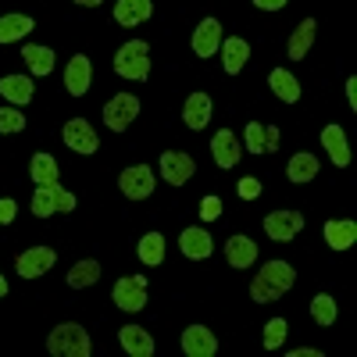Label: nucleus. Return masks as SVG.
<instances>
[{
  "label": "nucleus",
  "instance_id": "17",
  "mask_svg": "<svg viewBox=\"0 0 357 357\" xmlns=\"http://www.w3.org/2000/svg\"><path fill=\"white\" fill-rule=\"evenodd\" d=\"M225 257L232 268H250L261 254H257V243L250 240V236H229L225 240Z\"/></svg>",
  "mask_w": 357,
  "mask_h": 357
},
{
  "label": "nucleus",
  "instance_id": "44",
  "mask_svg": "<svg viewBox=\"0 0 357 357\" xmlns=\"http://www.w3.org/2000/svg\"><path fill=\"white\" fill-rule=\"evenodd\" d=\"M75 4H82V8H97L100 0H75Z\"/></svg>",
  "mask_w": 357,
  "mask_h": 357
},
{
  "label": "nucleus",
  "instance_id": "39",
  "mask_svg": "<svg viewBox=\"0 0 357 357\" xmlns=\"http://www.w3.org/2000/svg\"><path fill=\"white\" fill-rule=\"evenodd\" d=\"M15 215H18V204L11 197H0V225H11Z\"/></svg>",
  "mask_w": 357,
  "mask_h": 357
},
{
  "label": "nucleus",
  "instance_id": "10",
  "mask_svg": "<svg viewBox=\"0 0 357 357\" xmlns=\"http://www.w3.org/2000/svg\"><path fill=\"white\" fill-rule=\"evenodd\" d=\"M54 261H57V254L50 250V247H29L25 254H18V275L22 279H40L43 272H50L54 268Z\"/></svg>",
  "mask_w": 357,
  "mask_h": 357
},
{
  "label": "nucleus",
  "instance_id": "30",
  "mask_svg": "<svg viewBox=\"0 0 357 357\" xmlns=\"http://www.w3.org/2000/svg\"><path fill=\"white\" fill-rule=\"evenodd\" d=\"M268 86H272L275 97L286 100V104H296V100H301V82H296L286 68H275L272 75H268Z\"/></svg>",
  "mask_w": 357,
  "mask_h": 357
},
{
  "label": "nucleus",
  "instance_id": "38",
  "mask_svg": "<svg viewBox=\"0 0 357 357\" xmlns=\"http://www.w3.org/2000/svg\"><path fill=\"white\" fill-rule=\"evenodd\" d=\"M236 190H240V197H243V200H257V197H261V183H257L254 175L240 178V186H236Z\"/></svg>",
  "mask_w": 357,
  "mask_h": 357
},
{
  "label": "nucleus",
  "instance_id": "4",
  "mask_svg": "<svg viewBox=\"0 0 357 357\" xmlns=\"http://www.w3.org/2000/svg\"><path fill=\"white\" fill-rule=\"evenodd\" d=\"M54 211H75V197L61 186H36L33 193V215L50 218Z\"/></svg>",
  "mask_w": 357,
  "mask_h": 357
},
{
  "label": "nucleus",
  "instance_id": "12",
  "mask_svg": "<svg viewBox=\"0 0 357 357\" xmlns=\"http://www.w3.org/2000/svg\"><path fill=\"white\" fill-rule=\"evenodd\" d=\"M183 350L190 357H215L218 354V340H215V333L207 329V325H190V329L183 333Z\"/></svg>",
  "mask_w": 357,
  "mask_h": 357
},
{
  "label": "nucleus",
  "instance_id": "33",
  "mask_svg": "<svg viewBox=\"0 0 357 357\" xmlns=\"http://www.w3.org/2000/svg\"><path fill=\"white\" fill-rule=\"evenodd\" d=\"M311 318L318 325H333L336 321V301H333L329 293H318L314 301H311Z\"/></svg>",
  "mask_w": 357,
  "mask_h": 357
},
{
  "label": "nucleus",
  "instance_id": "25",
  "mask_svg": "<svg viewBox=\"0 0 357 357\" xmlns=\"http://www.w3.org/2000/svg\"><path fill=\"white\" fill-rule=\"evenodd\" d=\"M151 11H154L151 0H118L114 4V22L118 25H139V22L151 18Z\"/></svg>",
  "mask_w": 357,
  "mask_h": 357
},
{
  "label": "nucleus",
  "instance_id": "22",
  "mask_svg": "<svg viewBox=\"0 0 357 357\" xmlns=\"http://www.w3.org/2000/svg\"><path fill=\"white\" fill-rule=\"evenodd\" d=\"M314 33H318V22L314 18H304L301 25H296V33L289 36V61H304L307 57V50H311V43H314Z\"/></svg>",
  "mask_w": 357,
  "mask_h": 357
},
{
  "label": "nucleus",
  "instance_id": "21",
  "mask_svg": "<svg viewBox=\"0 0 357 357\" xmlns=\"http://www.w3.org/2000/svg\"><path fill=\"white\" fill-rule=\"evenodd\" d=\"M247 57H250V43H247V40H240V36L222 40V65H225V72H229V75L243 72Z\"/></svg>",
  "mask_w": 357,
  "mask_h": 357
},
{
  "label": "nucleus",
  "instance_id": "6",
  "mask_svg": "<svg viewBox=\"0 0 357 357\" xmlns=\"http://www.w3.org/2000/svg\"><path fill=\"white\" fill-rule=\"evenodd\" d=\"M136 114H139V100H136L132 93H118L114 100L104 104V126H107L111 132H122V129L132 126Z\"/></svg>",
  "mask_w": 357,
  "mask_h": 357
},
{
  "label": "nucleus",
  "instance_id": "13",
  "mask_svg": "<svg viewBox=\"0 0 357 357\" xmlns=\"http://www.w3.org/2000/svg\"><path fill=\"white\" fill-rule=\"evenodd\" d=\"M211 154H215L218 168H236V165H240L243 146H240V139L232 136V129H218L215 139H211Z\"/></svg>",
  "mask_w": 357,
  "mask_h": 357
},
{
  "label": "nucleus",
  "instance_id": "29",
  "mask_svg": "<svg viewBox=\"0 0 357 357\" xmlns=\"http://www.w3.org/2000/svg\"><path fill=\"white\" fill-rule=\"evenodd\" d=\"M33 18L29 15H0V43H15L22 36L33 33Z\"/></svg>",
  "mask_w": 357,
  "mask_h": 357
},
{
  "label": "nucleus",
  "instance_id": "27",
  "mask_svg": "<svg viewBox=\"0 0 357 357\" xmlns=\"http://www.w3.org/2000/svg\"><path fill=\"white\" fill-rule=\"evenodd\" d=\"M318 172H321V165H318V158H314V154H307V151L293 154V158H289V168H286L289 183H311V178H314Z\"/></svg>",
  "mask_w": 357,
  "mask_h": 357
},
{
  "label": "nucleus",
  "instance_id": "37",
  "mask_svg": "<svg viewBox=\"0 0 357 357\" xmlns=\"http://www.w3.org/2000/svg\"><path fill=\"white\" fill-rule=\"evenodd\" d=\"M222 215V200L218 197H204L200 200V222H215Z\"/></svg>",
  "mask_w": 357,
  "mask_h": 357
},
{
  "label": "nucleus",
  "instance_id": "1",
  "mask_svg": "<svg viewBox=\"0 0 357 357\" xmlns=\"http://www.w3.org/2000/svg\"><path fill=\"white\" fill-rule=\"evenodd\" d=\"M293 282H296V268L293 264H286V261H264L257 279L250 282V296H254V304H272V301H279L286 289H293Z\"/></svg>",
  "mask_w": 357,
  "mask_h": 357
},
{
  "label": "nucleus",
  "instance_id": "9",
  "mask_svg": "<svg viewBox=\"0 0 357 357\" xmlns=\"http://www.w3.org/2000/svg\"><path fill=\"white\" fill-rule=\"evenodd\" d=\"M193 172H197V165H193L190 154H183V151H165L161 154V175H165L168 186H186Z\"/></svg>",
  "mask_w": 357,
  "mask_h": 357
},
{
  "label": "nucleus",
  "instance_id": "42",
  "mask_svg": "<svg viewBox=\"0 0 357 357\" xmlns=\"http://www.w3.org/2000/svg\"><path fill=\"white\" fill-rule=\"evenodd\" d=\"M264 139H268V151H279V129L275 126L264 129Z\"/></svg>",
  "mask_w": 357,
  "mask_h": 357
},
{
  "label": "nucleus",
  "instance_id": "43",
  "mask_svg": "<svg viewBox=\"0 0 357 357\" xmlns=\"http://www.w3.org/2000/svg\"><path fill=\"white\" fill-rule=\"evenodd\" d=\"M289 357H321V350H311V347H304V350H289Z\"/></svg>",
  "mask_w": 357,
  "mask_h": 357
},
{
  "label": "nucleus",
  "instance_id": "23",
  "mask_svg": "<svg viewBox=\"0 0 357 357\" xmlns=\"http://www.w3.org/2000/svg\"><path fill=\"white\" fill-rule=\"evenodd\" d=\"M29 178H33L36 186H57V178H61V168H57V161L50 154H33V161H29Z\"/></svg>",
  "mask_w": 357,
  "mask_h": 357
},
{
  "label": "nucleus",
  "instance_id": "7",
  "mask_svg": "<svg viewBox=\"0 0 357 357\" xmlns=\"http://www.w3.org/2000/svg\"><path fill=\"white\" fill-rule=\"evenodd\" d=\"M118 190H122L129 200L151 197L154 193V172L146 168V165H132V168H126L122 175H118Z\"/></svg>",
  "mask_w": 357,
  "mask_h": 357
},
{
  "label": "nucleus",
  "instance_id": "45",
  "mask_svg": "<svg viewBox=\"0 0 357 357\" xmlns=\"http://www.w3.org/2000/svg\"><path fill=\"white\" fill-rule=\"evenodd\" d=\"M8 293V282H4V275H0V296H4Z\"/></svg>",
  "mask_w": 357,
  "mask_h": 357
},
{
  "label": "nucleus",
  "instance_id": "34",
  "mask_svg": "<svg viewBox=\"0 0 357 357\" xmlns=\"http://www.w3.org/2000/svg\"><path fill=\"white\" fill-rule=\"evenodd\" d=\"M286 343V318H272L264 325V350H279Z\"/></svg>",
  "mask_w": 357,
  "mask_h": 357
},
{
  "label": "nucleus",
  "instance_id": "14",
  "mask_svg": "<svg viewBox=\"0 0 357 357\" xmlns=\"http://www.w3.org/2000/svg\"><path fill=\"white\" fill-rule=\"evenodd\" d=\"M178 250H183L190 261H204V257H211L215 250V240H211V232L207 229H183V236H178Z\"/></svg>",
  "mask_w": 357,
  "mask_h": 357
},
{
  "label": "nucleus",
  "instance_id": "31",
  "mask_svg": "<svg viewBox=\"0 0 357 357\" xmlns=\"http://www.w3.org/2000/svg\"><path fill=\"white\" fill-rule=\"evenodd\" d=\"M97 279H100V261H93V257H86V261L68 268V286L72 289H86V286H93Z\"/></svg>",
  "mask_w": 357,
  "mask_h": 357
},
{
  "label": "nucleus",
  "instance_id": "2",
  "mask_svg": "<svg viewBox=\"0 0 357 357\" xmlns=\"http://www.w3.org/2000/svg\"><path fill=\"white\" fill-rule=\"evenodd\" d=\"M47 350L54 357H89V354H93V343H89L82 325L65 321V325H57V329L47 336Z\"/></svg>",
  "mask_w": 357,
  "mask_h": 357
},
{
  "label": "nucleus",
  "instance_id": "24",
  "mask_svg": "<svg viewBox=\"0 0 357 357\" xmlns=\"http://www.w3.org/2000/svg\"><path fill=\"white\" fill-rule=\"evenodd\" d=\"M36 93V86L29 75H4L0 79V97H8L11 104H29Z\"/></svg>",
  "mask_w": 357,
  "mask_h": 357
},
{
  "label": "nucleus",
  "instance_id": "15",
  "mask_svg": "<svg viewBox=\"0 0 357 357\" xmlns=\"http://www.w3.org/2000/svg\"><path fill=\"white\" fill-rule=\"evenodd\" d=\"M89 82H93V65H89L86 54H75L72 61H68V68H65V86H68V93H72V97H82L86 89H89Z\"/></svg>",
  "mask_w": 357,
  "mask_h": 357
},
{
  "label": "nucleus",
  "instance_id": "11",
  "mask_svg": "<svg viewBox=\"0 0 357 357\" xmlns=\"http://www.w3.org/2000/svg\"><path fill=\"white\" fill-rule=\"evenodd\" d=\"M301 229H304V215L301 211H272L264 218V232L272 236V240H279V243L293 240Z\"/></svg>",
  "mask_w": 357,
  "mask_h": 357
},
{
  "label": "nucleus",
  "instance_id": "32",
  "mask_svg": "<svg viewBox=\"0 0 357 357\" xmlns=\"http://www.w3.org/2000/svg\"><path fill=\"white\" fill-rule=\"evenodd\" d=\"M136 254L143 264H161L165 261V236L161 232H146L143 240L136 243Z\"/></svg>",
  "mask_w": 357,
  "mask_h": 357
},
{
  "label": "nucleus",
  "instance_id": "16",
  "mask_svg": "<svg viewBox=\"0 0 357 357\" xmlns=\"http://www.w3.org/2000/svg\"><path fill=\"white\" fill-rule=\"evenodd\" d=\"M218 47H222V25H218V18H204V22L197 25V33H193V50H197V57H211Z\"/></svg>",
  "mask_w": 357,
  "mask_h": 357
},
{
  "label": "nucleus",
  "instance_id": "41",
  "mask_svg": "<svg viewBox=\"0 0 357 357\" xmlns=\"http://www.w3.org/2000/svg\"><path fill=\"white\" fill-rule=\"evenodd\" d=\"M254 4L261 8V11H279V8H286L289 0H254Z\"/></svg>",
  "mask_w": 357,
  "mask_h": 357
},
{
  "label": "nucleus",
  "instance_id": "8",
  "mask_svg": "<svg viewBox=\"0 0 357 357\" xmlns=\"http://www.w3.org/2000/svg\"><path fill=\"white\" fill-rule=\"evenodd\" d=\"M61 139L72 146V151H79V154H97V146H100L93 126H89L86 118H68L65 129H61Z\"/></svg>",
  "mask_w": 357,
  "mask_h": 357
},
{
  "label": "nucleus",
  "instance_id": "18",
  "mask_svg": "<svg viewBox=\"0 0 357 357\" xmlns=\"http://www.w3.org/2000/svg\"><path fill=\"white\" fill-rule=\"evenodd\" d=\"M321 143H325V151H329V158H333L336 168H347L350 165V143H347L343 126H325L321 129Z\"/></svg>",
  "mask_w": 357,
  "mask_h": 357
},
{
  "label": "nucleus",
  "instance_id": "5",
  "mask_svg": "<svg viewBox=\"0 0 357 357\" xmlns=\"http://www.w3.org/2000/svg\"><path fill=\"white\" fill-rule=\"evenodd\" d=\"M146 282L143 275H126V279H118L114 282V307H122V311H143V304H146Z\"/></svg>",
  "mask_w": 357,
  "mask_h": 357
},
{
  "label": "nucleus",
  "instance_id": "19",
  "mask_svg": "<svg viewBox=\"0 0 357 357\" xmlns=\"http://www.w3.org/2000/svg\"><path fill=\"white\" fill-rule=\"evenodd\" d=\"M325 243H329L333 250H347V247H354V240H357V222H350V218H333V222H325Z\"/></svg>",
  "mask_w": 357,
  "mask_h": 357
},
{
  "label": "nucleus",
  "instance_id": "28",
  "mask_svg": "<svg viewBox=\"0 0 357 357\" xmlns=\"http://www.w3.org/2000/svg\"><path fill=\"white\" fill-rule=\"evenodd\" d=\"M22 61L29 65V72H33V75H50L54 72V50L29 43V47H22Z\"/></svg>",
  "mask_w": 357,
  "mask_h": 357
},
{
  "label": "nucleus",
  "instance_id": "3",
  "mask_svg": "<svg viewBox=\"0 0 357 357\" xmlns=\"http://www.w3.org/2000/svg\"><path fill=\"white\" fill-rule=\"evenodd\" d=\"M114 72L129 79V82H143L146 75H151V47H146L143 40H129L118 47L114 54Z\"/></svg>",
  "mask_w": 357,
  "mask_h": 357
},
{
  "label": "nucleus",
  "instance_id": "40",
  "mask_svg": "<svg viewBox=\"0 0 357 357\" xmlns=\"http://www.w3.org/2000/svg\"><path fill=\"white\" fill-rule=\"evenodd\" d=\"M347 100H350V111H357V75L347 79Z\"/></svg>",
  "mask_w": 357,
  "mask_h": 357
},
{
  "label": "nucleus",
  "instance_id": "36",
  "mask_svg": "<svg viewBox=\"0 0 357 357\" xmlns=\"http://www.w3.org/2000/svg\"><path fill=\"white\" fill-rule=\"evenodd\" d=\"M247 151H250V154H264V151H268L264 126H257V122H250V126H247Z\"/></svg>",
  "mask_w": 357,
  "mask_h": 357
},
{
  "label": "nucleus",
  "instance_id": "26",
  "mask_svg": "<svg viewBox=\"0 0 357 357\" xmlns=\"http://www.w3.org/2000/svg\"><path fill=\"white\" fill-rule=\"evenodd\" d=\"M183 118H186L190 129L200 132L207 122H211V97H207V93H190V100L183 107Z\"/></svg>",
  "mask_w": 357,
  "mask_h": 357
},
{
  "label": "nucleus",
  "instance_id": "20",
  "mask_svg": "<svg viewBox=\"0 0 357 357\" xmlns=\"http://www.w3.org/2000/svg\"><path fill=\"white\" fill-rule=\"evenodd\" d=\"M118 343H122L126 354H132V357H151V354H154V340H151V333H143L139 325H122V333H118Z\"/></svg>",
  "mask_w": 357,
  "mask_h": 357
},
{
  "label": "nucleus",
  "instance_id": "35",
  "mask_svg": "<svg viewBox=\"0 0 357 357\" xmlns=\"http://www.w3.org/2000/svg\"><path fill=\"white\" fill-rule=\"evenodd\" d=\"M25 129V114L18 107H0V132H22Z\"/></svg>",
  "mask_w": 357,
  "mask_h": 357
}]
</instances>
